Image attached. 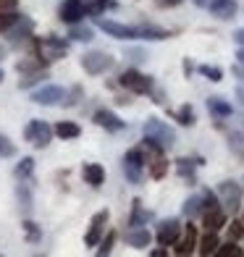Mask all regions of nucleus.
<instances>
[{
    "mask_svg": "<svg viewBox=\"0 0 244 257\" xmlns=\"http://www.w3.org/2000/svg\"><path fill=\"white\" fill-rule=\"evenodd\" d=\"M218 197H220V205H223L226 213L234 215L236 210L241 207V186L236 181H220L218 184Z\"/></svg>",
    "mask_w": 244,
    "mask_h": 257,
    "instance_id": "nucleus-6",
    "label": "nucleus"
},
{
    "mask_svg": "<svg viewBox=\"0 0 244 257\" xmlns=\"http://www.w3.org/2000/svg\"><path fill=\"white\" fill-rule=\"evenodd\" d=\"M197 71H200L205 79H210V81H220V79H223V68H218V66H200V68H197Z\"/></svg>",
    "mask_w": 244,
    "mask_h": 257,
    "instance_id": "nucleus-37",
    "label": "nucleus"
},
{
    "mask_svg": "<svg viewBox=\"0 0 244 257\" xmlns=\"http://www.w3.org/2000/svg\"><path fill=\"white\" fill-rule=\"evenodd\" d=\"M3 58H6V48H3V45H0V61H3Z\"/></svg>",
    "mask_w": 244,
    "mask_h": 257,
    "instance_id": "nucleus-51",
    "label": "nucleus"
},
{
    "mask_svg": "<svg viewBox=\"0 0 244 257\" xmlns=\"http://www.w3.org/2000/svg\"><path fill=\"white\" fill-rule=\"evenodd\" d=\"M236 61L244 66V48H239V53H236Z\"/></svg>",
    "mask_w": 244,
    "mask_h": 257,
    "instance_id": "nucleus-50",
    "label": "nucleus"
},
{
    "mask_svg": "<svg viewBox=\"0 0 244 257\" xmlns=\"http://www.w3.org/2000/svg\"><path fill=\"white\" fill-rule=\"evenodd\" d=\"M97 27L115 40H139L137 27H126V24H118V21H110V19H97Z\"/></svg>",
    "mask_w": 244,
    "mask_h": 257,
    "instance_id": "nucleus-10",
    "label": "nucleus"
},
{
    "mask_svg": "<svg viewBox=\"0 0 244 257\" xmlns=\"http://www.w3.org/2000/svg\"><path fill=\"white\" fill-rule=\"evenodd\" d=\"M166 173H168V160L163 155H155V160L150 163V176H153V179H163Z\"/></svg>",
    "mask_w": 244,
    "mask_h": 257,
    "instance_id": "nucleus-31",
    "label": "nucleus"
},
{
    "mask_svg": "<svg viewBox=\"0 0 244 257\" xmlns=\"http://www.w3.org/2000/svg\"><path fill=\"white\" fill-rule=\"evenodd\" d=\"M16 197H19V202H21V207H24V213H32V189L27 184H19L16 186Z\"/></svg>",
    "mask_w": 244,
    "mask_h": 257,
    "instance_id": "nucleus-33",
    "label": "nucleus"
},
{
    "mask_svg": "<svg viewBox=\"0 0 244 257\" xmlns=\"http://www.w3.org/2000/svg\"><path fill=\"white\" fill-rule=\"evenodd\" d=\"M68 37L76 40V42H92V40H95V32H92V27L71 24V32H68Z\"/></svg>",
    "mask_w": 244,
    "mask_h": 257,
    "instance_id": "nucleus-26",
    "label": "nucleus"
},
{
    "mask_svg": "<svg viewBox=\"0 0 244 257\" xmlns=\"http://www.w3.org/2000/svg\"><path fill=\"white\" fill-rule=\"evenodd\" d=\"M45 76H48V74H45L42 68H40V71L27 74V76H21V79H19V89H29V87H34V84H40V81H42Z\"/></svg>",
    "mask_w": 244,
    "mask_h": 257,
    "instance_id": "nucleus-35",
    "label": "nucleus"
},
{
    "mask_svg": "<svg viewBox=\"0 0 244 257\" xmlns=\"http://www.w3.org/2000/svg\"><path fill=\"white\" fill-rule=\"evenodd\" d=\"M32 29H34V21L21 16V27L8 29V32H11V37H8L11 45H14V48H19V45H27V42L32 40Z\"/></svg>",
    "mask_w": 244,
    "mask_h": 257,
    "instance_id": "nucleus-17",
    "label": "nucleus"
},
{
    "mask_svg": "<svg viewBox=\"0 0 244 257\" xmlns=\"http://www.w3.org/2000/svg\"><path fill=\"white\" fill-rule=\"evenodd\" d=\"M218 247H220L218 231H207L205 236L200 239V244H197V252H200L202 257H210V254H215V252H218Z\"/></svg>",
    "mask_w": 244,
    "mask_h": 257,
    "instance_id": "nucleus-21",
    "label": "nucleus"
},
{
    "mask_svg": "<svg viewBox=\"0 0 244 257\" xmlns=\"http://www.w3.org/2000/svg\"><path fill=\"white\" fill-rule=\"evenodd\" d=\"M129 55H132V61H145V53L142 50H132Z\"/></svg>",
    "mask_w": 244,
    "mask_h": 257,
    "instance_id": "nucleus-46",
    "label": "nucleus"
},
{
    "mask_svg": "<svg viewBox=\"0 0 244 257\" xmlns=\"http://www.w3.org/2000/svg\"><path fill=\"white\" fill-rule=\"evenodd\" d=\"M184 215L194 218V215H202V194H194L184 202Z\"/></svg>",
    "mask_w": 244,
    "mask_h": 257,
    "instance_id": "nucleus-30",
    "label": "nucleus"
},
{
    "mask_svg": "<svg viewBox=\"0 0 244 257\" xmlns=\"http://www.w3.org/2000/svg\"><path fill=\"white\" fill-rule=\"evenodd\" d=\"M184 0H155L158 8H173V6H181Z\"/></svg>",
    "mask_w": 244,
    "mask_h": 257,
    "instance_id": "nucleus-42",
    "label": "nucleus"
},
{
    "mask_svg": "<svg viewBox=\"0 0 244 257\" xmlns=\"http://www.w3.org/2000/svg\"><path fill=\"white\" fill-rule=\"evenodd\" d=\"M19 0H0V11H16Z\"/></svg>",
    "mask_w": 244,
    "mask_h": 257,
    "instance_id": "nucleus-43",
    "label": "nucleus"
},
{
    "mask_svg": "<svg viewBox=\"0 0 244 257\" xmlns=\"http://www.w3.org/2000/svg\"><path fill=\"white\" fill-rule=\"evenodd\" d=\"M215 254H218V257H239V254H241V249L236 247V241H234V239H228L226 244H220Z\"/></svg>",
    "mask_w": 244,
    "mask_h": 257,
    "instance_id": "nucleus-36",
    "label": "nucleus"
},
{
    "mask_svg": "<svg viewBox=\"0 0 244 257\" xmlns=\"http://www.w3.org/2000/svg\"><path fill=\"white\" fill-rule=\"evenodd\" d=\"M228 150H231V153H234L239 160H244V132L228 134Z\"/></svg>",
    "mask_w": 244,
    "mask_h": 257,
    "instance_id": "nucleus-29",
    "label": "nucleus"
},
{
    "mask_svg": "<svg viewBox=\"0 0 244 257\" xmlns=\"http://www.w3.org/2000/svg\"><path fill=\"white\" fill-rule=\"evenodd\" d=\"M150 254H153V257H166V249H163V244H160V249H153Z\"/></svg>",
    "mask_w": 244,
    "mask_h": 257,
    "instance_id": "nucleus-47",
    "label": "nucleus"
},
{
    "mask_svg": "<svg viewBox=\"0 0 244 257\" xmlns=\"http://www.w3.org/2000/svg\"><path fill=\"white\" fill-rule=\"evenodd\" d=\"M210 14L215 16V19H220V21H228V19H234L236 16V11H239V6H236V0H210Z\"/></svg>",
    "mask_w": 244,
    "mask_h": 257,
    "instance_id": "nucleus-15",
    "label": "nucleus"
},
{
    "mask_svg": "<svg viewBox=\"0 0 244 257\" xmlns=\"http://www.w3.org/2000/svg\"><path fill=\"white\" fill-rule=\"evenodd\" d=\"M207 110H210L215 118H228L234 108H231V102H226L223 97H207Z\"/></svg>",
    "mask_w": 244,
    "mask_h": 257,
    "instance_id": "nucleus-22",
    "label": "nucleus"
},
{
    "mask_svg": "<svg viewBox=\"0 0 244 257\" xmlns=\"http://www.w3.org/2000/svg\"><path fill=\"white\" fill-rule=\"evenodd\" d=\"M137 37L139 40H150V42H160V40H168L171 32L160 29V27H153V24H142V27H137Z\"/></svg>",
    "mask_w": 244,
    "mask_h": 257,
    "instance_id": "nucleus-20",
    "label": "nucleus"
},
{
    "mask_svg": "<svg viewBox=\"0 0 244 257\" xmlns=\"http://www.w3.org/2000/svg\"><path fill=\"white\" fill-rule=\"evenodd\" d=\"M228 220V213L223 207H210V210H202V226L205 231H220Z\"/></svg>",
    "mask_w": 244,
    "mask_h": 257,
    "instance_id": "nucleus-13",
    "label": "nucleus"
},
{
    "mask_svg": "<svg viewBox=\"0 0 244 257\" xmlns=\"http://www.w3.org/2000/svg\"><path fill=\"white\" fill-rule=\"evenodd\" d=\"M79 97H81V87H74V89L66 95L63 105H66V108H71V105H76V102H79Z\"/></svg>",
    "mask_w": 244,
    "mask_h": 257,
    "instance_id": "nucleus-41",
    "label": "nucleus"
},
{
    "mask_svg": "<svg viewBox=\"0 0 244 257\" xmlns=\"http://www.w3.org/2000/svg\"><path fill=\"white\" fill-rule=\"evenodd\" d=\"M55 134L61 137V139H76L79 134H81V128L74 123V121H61L55 126Z\"/></svg>",
    "mask_w": 244,
    "mask_h": 257,
    "instance_id": "nucleus-25",
    "label": "nucleus"
},
{
    "mask_svg": "<svg viewBox=\"0 0 244 257\" xmlns=\"http://www.w3.org/2000/svg\"><path fill=\"white\" fill-rule=\"evenodd\" d=\"M126 241H129L134 249H145V247H150V241H153V233H150L145 226H137V228H132L129 233H126Z\"/></svg>",
    "mask_w": 244,
    "mask_h": 257,
    "instance_id": "nucleus-19",
    "label": "nucleus"
},
{
    "mask_svg": "<svg viewBox=\"0 0 244 257\" xmlns=\"http://www.w3.org/2000/svg\"><path fill=\"white\" fill-rule=\"evenodd\" d=\"M14 155H16V145L6 134H0V158H14Z\"/></svg>",
    "mask_w": 244,
    "mask_h": 257,
    "instance_id": "nucleus-38",
    "label": "nucleus"
},
{
    "mask_svg": "<svg viewBox=\"0 0 244 257\" xmlns=\"http://www.w3.org/2000/svg\"><path fill=\"white\" fill-rule=\"evenodd\" d=\"M32 171H34V158H21L14 173H16V179H19V181H24V179L32 176Z\"/></svg>",
    "mask_w": 244,
    "mask_h": 257,
    "instance_id": "nucleus-34",
    "label": "nucleus"
},
{
    "mask_svg": "<svg viewBox=\"0 0 244 257\" xmlns=\"http://www.w3.org/2000/svg\"><path fill=\"white\" fill-rule=\"evenodd\" d=\"M87 11L89 8L81 3V0H63L61 8H58V19H61L63 24L71 27V24H79V21L87 16Z\"/></svg>",
    "mask_w": 244,
    "mask_h": 257,
    "instance_id": "nucleus-8",
    "label": "nucleus"
},
{
    "mask_svg": "<svg viewBox=\"0 0 244 257\" xmlns=\"http://www.w3.org/2000/svg\"><path fill=\"white\" fill-rule=\"evenodd\" d=\"M192 3L200 6V8H207V6H210V0H192Z\"/></svg>",
    "mask_w": 244,
    "mask_h": 257,
    "instance_id": "nucleus-48",
    "label": "nucleus"
},
{
    "mask_svg": "<svg viewBox=\"0 0 244 257\" xmlns=\"http://www.w3.org/2000/svg\"><path fill=\"white\" fill-rule=\"evenodd\" d=\"M179 236H181V223L176 218L163 220V223L158 226V231H155V239H158V244H163V247H173V244L179 241Z\"/></svg>",
    "mask_w": 244,
    "mask_h": 257,
    "instance_id": "nucleus-9",
    "label": "nucleus"
},
{
    "mask_svg": "<svg viewBox=\"0 0 244 257\" xmlns=\"http://www.w3.org/2000/svg\"><path fill=\"white\" fill-rule=\"evenodd\" d=\"M184 71H187V76H189V74L194 71V68H192V63H189V61H184Z\"/></svg>",
    "mask_w": 244,
    "mask_h": 257,
    "instance_id": "nucleus-49",
    "label": "nucleus"
},
{
    "mask_svg": "<svg viewBox=\"0 0 244 257\" xmlns=\"http://www.w3.org/2000/svg\"><path fill=\"white\" fill-rule=\"evenodd\" d=\"M81 176L89 186H100L105 181V168L100 166V163H84V168H81Z\"/></svg>",
    "mask_w": 244,
    "mask_h": 257,
    "instance_id": "nucleus-18",
    "label": "nucleus"
},
{
    "mask_svg": "<svg viewBox=\"0 0 244 257\" xmlns=\"http://www.w3.org/2000/svg\"><path fill=\"white\" fill-rule=\"evenodd\" d=\"M150 218H153V213H150V210H145V207H142V202H139V200H134V202H132V215H129V226H132V228H137V226H145Z\"/></svg>",
    "mask_w": 244,
    "mask_h": 257,
    "instance_id": "nucleus-23",
    "label": "nucleus"
},
{
    "mask_svg": "<svg viewBox=\"0 0 244 257\" xmlns=\"http://www.w3.org/2000/svg\"><path fill=\"white\" fill-rule=\"evenodd\" d=\"M142 132H145L147 137H155L166 150H171L173 145H176V132H173L168 123H163L160 118H147L145 126H142Z\"/></svg>",
    "mask_w": 244,
    "mask_h": 257,
    "instance_id": "nucleus-5",
    "label": "nucleus"
},
{
    "mask_svg": "<svg viewBox=\"0 0 244 257\" xmlns=\"http://www.w3.org/2000/svg\"><path fill=\"white\" fill-rule=\"evenodd\" d=\"M228 239H244V220H231L228 223Z\"/></svg>",
    "mask_w": 244,
    "mask_h": 257,
    "instance_id": "nucleus-39",
    "label": "nucleus"
},
{
    "mask_svg": "<svg viewBox=\"0 0 244 257\" xmlns=\"http://www.w3.org/2000/svg\"><path fill=\"white\" fill-rule=\"evenodd\" d=\"M34 48H37V61H42V66H48V63H55L58 58L66 55L68 42L58 40V37H37L34 40Z\"/></svg>",
    "mask_w": 244,
    "mask_h": 257,
    "instance_id": "nucleus-1",
    "label": "nucleus"
},
{
    "mask_svg": "<svg viewBox=\"0 0 244 257\" xmlns=\"http://www.w3.org/2000/svg\"><path fill=\"white\" fill-rule=\"evenodd\" d=\"M105 223H108V210H100V213L92 215L89 231H87V236H84L87 247H97V244H100V236L105 233Z\"/></svg>",
    "mask_w": 244,
    "mask_h": 257,
    "instance_id": "nucleus-12",
    "label": "nucleus"
},
{
    "mask_svg": "<svg viewBox=\"0 0 244 257\" xmlns=\"http://www.w3.org/2000/svg\"><path fill=\"white\" fill-rule=\"evenodd\" d=\"M0 81H3V71H0Z\"/></svg>",
    "mask_w": 244,
    "mask_h": 257,
    "instance_id": "nucleus-52",
    "label": "nucleus"
},
{
    "mask_svg": "<svg viewBox=\"0 0 244 257\" xmlns=\"http://www.w3.org/2000/svg\"><path fill=\"white\" fill-rule=\"evenodd\" d=\"M236 100H239V105H244V81L236 87Z\"/></svg>",
    "mask_w": 244,
    "mask_h": 257,
    "instance_id": "nucleus-45",
    "label": "nucleus"
},
{
    "mask_svg": "<svg viewBox=\"0 0 244 257\" xmlns=\"http://www.w3.org/2000/svg\"><path fill=\"white\" fill-rule=\"evenodd\" d=\"M53 134H55V128H50L45 121H37V118H32V121L27 123V128H24V139H27L29 145H34L37 150L48 147L50 139H53Z\"/></svg>",
    "mask_w": 244,
    "mask_h": 257,
    "instance_id": "nucleus-4",
    "label": "nucleus"
},
{
    "mask_svg": "<svg viewBox=\"0 0 244 257\" xmlns=\"http://www.w3.org/2000/svg\"><path fill=\"white\" fill-rule=\"evenodd\" d=\"M145 163H150L145 158V147H132L129 153L124 155V173H126V179H129L132 184H142V179H145V173H142Z\"/></svg>",
    "mask_w": 244,
    "mask_h": 257,
    "instance_id": "nucleus-2",
    "label": "nucleus"
},
{
    "mask_svg": "<svg viewBox=\"0 0 244 257\" xmlns=\"http://www.w3.org/2000/svg\"><path fill=\"white\" fill-rule=\"evenodd\" d=\"M197 244H200V241H197V228L189 223V226H184V239L173 244V252L181 254V257L184 254H192L197 249Z\"/></svg>",
    "mask_w": 244,
    "mask_h": 257,
    "instance_id": "nucleus-16",
    "label": "nucleus"
},
{
    "mask_svg": "<svg viewBox=\"0 0 244 257\" xmlns=\"http://www.w3.org/2000/svg\"><path fill=\"white\" fill-rule=\"evenodd\" d=\"M81 68L92 76H100V74H105L108 68H113V58L108 53L92 50V53H87L84 58H81Z\"/></svg>",
    "mask_w": 244,
    "mask_h": 257,
    "instance_id": "nucleus-7",
    "label": "nucleus"
},
{
    "mask_svg": "<svg viewBox=\"0 0 244 257\" xmlns=\"http://www.w3.org/2000/svg\"><path fill=\"white\" fill-rule=\"evenodd\" d=\"M95 123L102 126L105 132H113V134H118V132H124V128H126V121H121L113 110H97L95 113Z\"/></svg>",
    "mask_w": 244,
    "mask_h": 257,
    "instance_id": "nucleus-14",
    "label": "nucleus"
},
{
    "mask_svg": "<svg viewBox=\"0 0 244 257\" xmlns=\"http://www.w3.org/2000/svg\"><path fill=\"white\" fill-rule=\"evenodd\" d=\"M194 166H200V163H194L192 158H179L176 160V171L181 179H189V184H194Z\"/></svg>",
    "mask_w": 244,
    "mask_h": 257,
    "instance_id": "nucleus-24",
    "label": "nucleus"
},
{
    "mask_svg": "<svg viewBox=\"0 0 244 257\" xmlns=\"http://www.w3.org/2000/svg\"><path fill=\"white\" fill-rule=\"evenodd\" d=\"M234 40H236V45H239V48H244V27H241V29H236Z\"/></svg>",
    "mask_w": 244,
    "mask_h": 257,
    "instance_id": "nucleus-44",
    "label": "nucleus"
},
{
    "mask_svg": "<svg viewBox=\"0 0 244 257\" xmlns=\"http://www.w3.org/2000/svg\"><path fill=\"white\" fill-rule=\"evenodd\" d=\"M118 84H121L124 89L134 92V95H150V92L155 89L153 79L145 76V74H139L137 68H129V71H124V74L118 76Z\"/></svg>",
    "mask_w": 244,
    "mask_h": 257,
    "instance_id": "nucleus-3",
    "label": "nucleus"
},
{
    "mask_svg": "<svg viewBox=\"0 0 244 257\" xmlns=\"http://www.w3.org/2000/svg\"><path fill=\"white\" fill-rule=\"evenodd\" d=\"M173 118H176L181 126H194L197 115H194V108H192V105H181V108L173 113Z\"/></svg>",
    "mask_w": 244,
    "mask_h": 257,
    "instance_id": "nucleus-28",
    "label": "nucleus"
},
{
    "mask_svg": "<svg viewBox=\"0 0 244 257\" xmlns=\"http://www.w3.org/2000/svg\"><path fill=\"white\" fill-rule=\"evenodd\" d=\"M113 241H115V231H110L108 236L100 241V247H97V254H110V249H113Z\"/></svg>",
    "mask_w": 244,
    "mask_h": 257,
    "instance_id": "nucleus-40",
    "label": "nucleus"
},
{
    "mask_svg": "<svg viewBox=\"0 0 244 257\" xmlns=\"http://www.w3.org/2000/svg\"><path fill=\"white\" fill-rule=\"evenodd\" d=\"M19 21H21V16L16 14V11H0V32L14 29Z\"/></svg>",
    "mask_w": 244,
    "mask_h": 257,
    "instance_id": "nucleus-32",
    "label": "nucleus"
},
{
    "mask_svg": "<svg viewBox=\"0 0 244 257\" xmlns=\"http://www.w3.org/2000/svg\"><path fill=\"white\" fill-rule=\"evenodd\" d=\"M21 228H24L29 244H40V241H42V226H37L34 220H24V223H21Z\"/></svg>",
    "mask_w": 244,
    "mask_h": 257,
    "instance_id": "nucleus-27",
    "label": "nucleus"
},
{
    "mask_svg": "<svg viewBox=\"0 0 244 257\" xmlns=\"http://www.w3.org/2000/svg\"><path fill=\"white\" fill-rule=\"evenodd\" d=\"M63 100H66V89L58 84H48V87H40L37 92H32V102L37 105H58Z\"/></svg>",
    "mask_w": 244,
    "mask_h": 257,
    "instance_id": "nucleus-11",
    "label": "nucleus"
}]
</instances>
